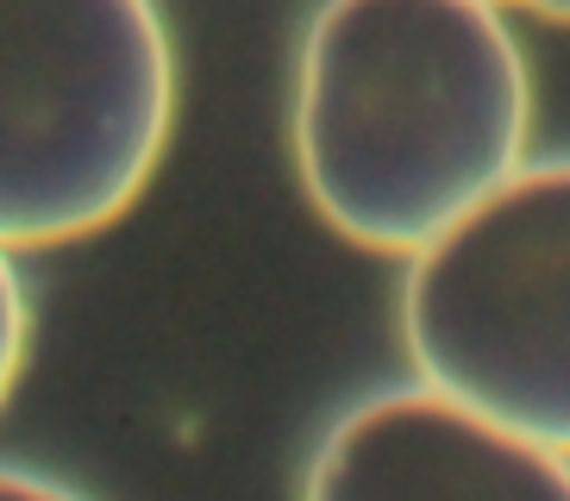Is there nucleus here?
Segmentation results:
<instances>
[{
  "label": "nucleus",
  "mask_w": 570,
  "mask_h": 501,
  "mask_svg": "<svg viewBox=\"0 0 570 501\" xmlns=\"http://www.w3.org/2000/svg\"><path fill=\"white\" fill-rule=\"evenodd\" d=\"M533 69L495 0H314L288 150L345 245L414 257L533 157Z\"/></svg>",
  "instance_id": "nucleus-1"
},
{
  "label": "nucleus",
  "mask_w": 570,
  "mask_h": 501,
  "mask_svg": "<svg viewBox=\"0 0 570 501\" xmlns=\"http://www.w3.org/2000/svg\"><path fill=\"white\" fill-rule=\"evenodd\" d=\"M176 50L157 0H0V245L114 226L164 164Z\"/></svg>",
  "instance_id": "nucleus-2"
},
{
  "label": "nucleus",
  "mask_w": 570,
  "mask_h": 501,
  "mask_svg": "<svg viewBox=\"0 0 570 501\" xmlns=\"http://www.w3.org/2000/svg\"><path fill=\"white\" fill-rule=\"evenodd\" d=\"M402 345L414 383L570 458V150L402 257Z\"/></svg>",
  "instance_id": "nucleus-3"
},
{
  "label": "nucleus",
  "mask_w": 570,
  "mask_h": 501,
  "mask_svg": "<svg viewBox=\"0 0 570 501\" xmlns=\"http://www.w3.org/2000/svg\"><path fill=\"white\" fill-rule=\"evenodd\" d=\"M302 501H570V458L407 376L320 433Z\"/></svg>",
  "instance_id": "nucleus-4"
},
{
  "label": "nucleus",
  "mask_w": 570,
  "mask_h": 501,
  "mask_svg": "<svg viewBox=\"0 0 570 501\" xmlns=\"http://www.w3.org/2000/svg\"><path fill=\"white\" fill-rule=\"evenodd\" d=\"M26 345H32V307H26V283L13 269V250L0 245V407L13 395L19 370H26Z\"/></svg>",
  "instance_id": "nucleus-5"
},
{
  "label": "nucleus",
  "mask_w": 570,
  "mask_h": 501,
  "mask_svg": "<svg viewBox=\"0 0 570 501\" xmlns=\"http://www.w3.org/2000/svg\"><path fill=\"white\" fill-rule=\"evenodd\" d=\"M0 501H88V495L69 489L63 477H45V470H26V464H0Z\"/></svg>",
  "instance_id": "nucleus-6"
},
{
  "label": "nucleus",
  "mask_w": 570,
  "mask_h": 501,
  "mask_svg": "<svg viewBox=\"0 0 570 501\" xmlns=\"http://www.w3.org/2000/svg\"><path fill=\"white\" fill-rule=\"evenodd\" d=\"M508 13H533V19H552V26H570V0H495Z\"/></svg>",
  "instance_id": "nucleus-7"
}]
</instances>
